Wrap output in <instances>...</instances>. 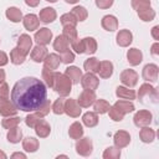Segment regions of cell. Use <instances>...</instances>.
Instances as JSON below:
<instances>
[{"label":"cell","instance_id":"c3c4849f","mask_svg":"<svg viewBox=\"0 0 159 159\" xmlns=\"http://www.w3.org/2000/svg\"><path fill=\"white\" fill-rule=\"evenodd\" d=\"M65 101L66 99H63V97H61V98H58V99H56L55 102H53V104H52V107H51V109H52V112L55 113V114H62L63 113V107H65Z\"/></svg>","mask_w":159,"mask_h":159},{"label":"cell","instance_id":"6125c7cd","mask_svg":"<svg viewBox=\"0 0 159 159\" xmlns=\"http://www.w3.org/2000/svg\"><path fill=\"white\" fill-rule=\"evenodd\" d=\"M6 158H7V155L2 150H0V159H6Z\"/></svg>","mask_w":159,"mask_h":159},{"label":"cell","instance_id":"e575fe53","mask_svg":"<svg viewBox=\"0 0 159 159\" xmlns=\"http://www.w3.org/2000/svg\"><path fill=\"white\" fill-rule=\"evenodd\" d=\"M83 40V48L84 53L87 55H93L97 51V41L93 37H84Z\"/></svg>","mask_w":159,"mask_h":159},{"label":"cell","instance_id":"30bf717a","mask_svg":"<svg viewBox=\"0 0 159 159\" xmlns=\"http://www.w3.org/2000/svg\"><path fill=\"white\" fill-rule=\"evenodd\" d=\"M82 109L80 107V104L77 103V101L70 98V99H66L65 101V107H63V113H66L68 117H72V118H77L80 117Z\"/></svg>","mask_w":159,"mask_h":159},{"label":"cell","instance_id":"f1b7e54d","mask_svg":"<svg viewBox=\"0 0 159 159\" xmlns=\"http://www.w3.org/2000/svg\"><path fill=\"white\" fill-rule=\"evenodd\" d=\"M82 122L88 128L96 127L98 124V113H96V112H86L82 116Z\"/></svg>","mask_w":159,"mask_h":159},{"label":"cell","instance_id":"f35d334b","mask_svg":"<svg viewBox=\"0 0 159 159\" xmlns=\"http://www.w3.org/2000/svg\"><path fill=\"white\" fill-rule=\"evenodd\" d=\"M71 14L76 17L77 21H84L88 16V11L84 6H75L72 10H71Z\"/></svg>","mask_w":159,"mask_h":159},{"label":"cell","instance_id":"f6af8a7d","mask_svg":"<svg viewBox=\"0 0 159 159\" xmlns=\"http://www.w3.org/2000/svg\"><path fill=\"white\" fill-rule=\"evenodd\" d=\"M41 119H42V117H40L37 113H30V114L26 116V118H25V123H26L27 127H30V128H35V125H36Z\"/></svg>","mask_w":159,"mask_h":159},{"label":"cell","instance_id":"ac0fdd59","mask_svg":"<svg viewBox=\"0 0 159 159\" xmlns=\"http://www.w3.org/2000/svg\"><path fill=\"white\" fill-rule=\"evenodd\" d=\"M101 25L102 27L106 30V31H109V32H113L118 29V20L116 16L113 15H106L102 17V21H101Z\"/></svg>","mask_w":159,"mask_h":159},{"label":"cell","instance_id":"e7e4bbea","mask_svg":"<svg viewBox=\"0 0 159 159\" xmlns=\"http://www.w3.org/2000/svg\"><path fill=\"white\" fill-rule=\"evenodd\" d=\"M46 1H48V2H56L57 0H46Z\"/></svg>","mask_w":159,"mask_h":159},{"label":"cell","instance_id":"3957f363","mask_svg":"<svg viewBox=\"0 0 159 159\" xmlns=\"http://www.w3.org/2000/svg\"><path fill=\"white\" fill-rule=\"evenodd\" d=\"M76 152L81 157H89L93 152V143L92 139L88 137L80 138L76 143Z\"/></svg>","mask_w":159,"mask_h":159},{"label":"cell","instance_id":"60d3db41","mask_svg":"<svg viewBox=\"0 0 159 159\" xmlns=\"http://www.w3.org/2000/svg\"><path fill=\"white\" fill-rule=\"evenodd\" d=\"M21 119L16 116H11V117H5V119H2L1 122V125L5 128V129H11L14 127H17L20 124Z\"/></svg>","mask_w":159,"mask_h":159},{"label":"cell","instance_id":"cb8c5ba5","mask_svg":"<svg viewBox=\"0 0 159 159\" xmlns=\"http://www.w3.org/2000/svg\"><path fill=\"white\" fill-rule=\"evenodd\" d=\"M116 96L120 99H127V101H132L135 99V92L133 89H129L125 86H118L116 88Z\"/></svg>","mask_w":159,"mask_h":159},{"label":"cell","instance_id":"83f0119b","mask_svg":"<svg viewBox=\"0 0 159 159\" xmlns=\"http://www.w3.org/2000/svg\"><path fill=\"white\" fill-rule=\"evenodd\" d=\"M118 111H120L124 116L127 114V113H130V112H133L135 108H134V104L130 102V101H127V99H119V101H117L114 104H113Z\"/></svg>","mask_w":159,"mask_h":159},{"label":"cell","instance_id":"db71d44e","mask_svg":"<svg viewBox=\"0 0 159 159\" xmlns=\"http://www.w3.org/2000/svg\"><path fill=\"white\" fill-rule=\"evenodd\" d=\"M9 86L7 83H0V98H9Z\"/></svg>","mask_w":159,"mask_h":159},{"label":"cell","instance_id":"7bdbcfd3","mask_svg":"<svg viewBox=\"0 0 159 159\" xmlns=\"http://www.w3.org/2000/svg\"><path fill=\"white\" fill-rule=\"evenodd\" d=\"M102 157L104 159H118L120 157V149L117 147H108L104 149Z\"/></svg>","mask_w":159,"mask_h":159},{"label":"cell","instance_id":"6f0895ef","mask_svg":"<svg viewBox=\"0 0 159 159\" xmlns=\"http://www.w3.org/2000/svg\"><path fill=\"white\" fill-rule=\"evenodd\" d=\"M152 36H153L154 40H157V41L159 40V26L158 25L152 29Z\"/></svg>","mask_w":159,"mask_h":159},{"label":"cell","instance_id":"603a6c76","mask_svg":"<svg viewBox=\"0 0 159 159\" xmlns=\"http://www.w3.org/2000/svg\"><path fill=\"white\" fill-rule=\"evenodd\" d=\"M65 75L71 80V82H72L73 84H77V83L81 82L82 71H81L78 67H76V66H70V67H67L66 71H65Z\"/></svg>","mask_w":159,"mask_h":159},{"label":"cell","instance_id":"8d00e7d4","mask_svg":"<svg viewBox=\"0 0 159 159\" xmlns=\"http://www.w3.org/2000/svg\"><path fill=\"white\" fill-rule=\"evenodd\" d=\"M109 107H111V104H109L106 99H102V98L96 99L94 103H93V109H94V112H96V113H99V114L107 113L108 109H109Z\"/></svg>","mask_w":159,"mask_h":159},{"label":"cell","instance_id":"9a60e30c","mask_svg":"<svg viewBox=\"0 0 159 159\" xmlns=\"http://www.w3.org/2000/svg\"><path fill=\"white\" fill-rule=\"evenodd\" d=\"M48 55L47 52V48L42 45H36L32 50H31V53H30V57L32 61L40 63V62H43V60L46 58V56Z\"/></svg>","mask_w":159,"mask_h":159},{"label":"cell","instance_id":"ab89813d","mask_svg":"<svg viewBox=\"0 0 159 159\" xmlns=\"http://www.w3.org/2000/svg\"><path fill=\"white\" fill-rule=\"evenodd\" d=\"M41 75H42V80L46 83V86L50 87V88H52L53 87V82H55V75H56V72L55 71H51V70H47V68H42Z\"/></svg>","mask_w":159,"mask_h":159},{"label":"cell","instance_id":"94428289","mask_svg":"<svg viewBox=\"0 0 159 159\" xmlns=\"http://www.w3.org/2000/svg\"><path fill=\"white\" fill-rule=\"evenodd\" d=\"M5 76H6V75H5V71L0 68V83L5 82Z\"/></svg>","mask_w":159,"mask_h":159},{"label":"cell","instance_id":"ba28073f","mask_svg":"<svg viewBox=\"0 0 159 159\" xmlns=\"http://www.w3.org/2000/svg\"><path fill=\"white\" fill-rule=\"evenodd\" d=\"M138 97H139V101L143 102V99L145 97H152L153 102L157 103V98H158V92L157 89L149 84V83H143L140 87H139V92H138Z\"/></svg>","mask_w":159,"mask_h":159},{"label":"cell","instance_id":"9f6ffc18","mask_svg":"<svg viewBox=\"0 0 159 159\" xmlns=\"http://www.w3.org/2000/svg\"><path fill=\"white\" fill-rule=\"evenodd\" d=\"M150 53H152L153 56H158V55H159V43H158V42H154V43L152 45Z\"/></svg>","mask_w":159,"mask_h":159},{"label":"cell","instance_id":"74e56055","mask_svg":"<svg viewBox=\"0 0 159 159\" xmlns=\"http://www.w3.org/2000/svg\"><path fill=\"white\" fill-rule=\"evenodd\" d=\"M137 14H138L139 19H140L142 21H145V22L153 21L154 17H155V11H154V9H153L152 6H149V7L144 9V10H142V11H138Z\"/></svg>","mask_w":159,"mask_h":159},{"label":"cell","instance_id":"277c9868","mask_svg":"<svg viewBox=\"0 0 159 159\" xmlns=\"http://www.w3.org/2000/svg\"><path fill=\"white\" fill-rule=\"evenodd\" d=\"M152 120H153V114H152L149 111H147V109H140V111H138V112L134 114V117H133V122H134V124H135L138 128H143V127L150 125Z\"/></svg>","mask_w":159,"mask_h":159},{"label":"cell","instance_id":"f5cc1de1","mask_svg":"<svg viewBox=\"0 0 159 159\" xmlns=\"http://www.w3.org/2000/svg\"><path fill=\"white\" fill-rule=\"evenodd\" d=\"M94 1H96V6L102 10L109 9L114 2V0H94Z\"/></svg>","mask_w":159,"mask_h":159},{"label":"cell","instance_id":"f907efd6","mask_svg":"<svg viewBox=\"0 0 159 159\" xmlns=\"http://www.w3.org/2000/svg\"><path fill=\"white\" fill-rule=\"evenodd\" d=\"M51 107H52V104H51V102L48 101V99H46L45 101V103L39 108V109H36L35 111V113H37L40 117H45V116H47L48 113H50V111H51Z\"/></svg>","mask_w":159,"mask_h":159},{"label":"cell","instance_id":"9c48e42d","mask_svg":"<svg viewBox=\"0 0 159 159\" xmlns=\"http://www.w3.org/2000/svg\"><path fill=\"white\" fill-rule=\"evenodd\" d=\"M96 93L94 91H89V89H84L80 96H78V99H77V103L80 104L81 108H88L91 107L94 101H96Z\"/></svg>","mask_w":159,"mask_h":159},{"label":"cell","instance_id":"4316f807","mask_svg":"<svg viewBox=\"0 0 159 159\" xmlns=\"http://www.w3.org/2000/svg\"><path fill=\"white\" fill-rule=\"evenodd\" d=\"M5 15L7 17V20H10L11 22H20L22 20V12L19 7L16 6H10L6 9Z\"/></svg>","mask_w":159,"mask_h":159},{"label":"cell","instance_id":"ee69618b","mask_svg":"<svg viewBox=\"0 0 159 159\" xmlns=\"http://www.w3.org/2000/svg\"><path fill=\"white\" fill-rule=\"evenodd\" d=\"M60 21H61L62 26H76L77 22H78V21L76 20V17H75L71 12L63 14V15L60 17Z\"/></svg>","mask_w":159,"mask_h":159},{"label":"cell","instance_id":"2e32d148","mask_svg":"<svg viewBox=\"0 0 159 159\" xmlns=\"http://www.w3.org/2000/svg\"><path fill=\"white\" fill-rule=\"evenodd\" d=\"M22 24H24V27L29 31H35L39 29V25H40V19L35 15V14H27L22 17Z\"/></svg>","mask_w":159,"mask_h":159},{"label":"cell","instance_id":"d6986e66","mask_svg":"<svg viewBox=\"0 0 159 159\" xmlns=\"http://www.w3.org/2000/svg\"><path fill=\"white\" fill-rule=\"evenodd\" d=\"M60 63H61V58L57 53H48L46 56V58L43 60V68L55 71L58 68Z\"/></svg>","mask_w":159,"mask_h":159},{"label":"cell","instance_id":"484cf974","mask_svg":"<svg viewBox=\"0 0 159 159\" xmlns=\"http://www.w3.org/2000/svg\"><path fill=\"white\" fill-rule=\"evenodd\" d=\"M39 140L35 137H26L22 140V149L27 153H35L39 149Z\"/></svg>","mask_w":159,"mask_h":159},{"label":"cell","instance_id":"816d5d0a","mask_svg":"<svg viewBox=\"0 0 159 159\" xmlns=\"http://www.w3.org/2000/svg\"><path fill=\"white\" fill-rule=\"evenodd\" d=\"M71 45H72V50H75V52H77L78 55H81V53H84V48H83V40L81 39H76L75 41H72L71 42Z\"/></svg>","mask_w":159,"mask_h":159},{"label":"cell","instance_id":"6da1fadb","mask_svg":"<svg viewBox=\"0 0 159 159\" xmlns=\"http://www.w3.org/2000/svg\"><path fill=\"white\" fill-rule=\"evenodd\" d=\"M47 99L46 84L36 77L19 80L11 91V102L24 112H35Z\"/></svg>","mask_w":159,"mask_h":159},{"label":"cell","instance_id":"d6a6232c","mask_svg":"<svg viewBox=\"0 0 159 159\" xmlns=\"http://www.w3.org/2000/svg\"><path fill=\"white\" fill-rule=\"evenodd\" d=\"M68 45H70V42L63 35H58L53 41V48L60 53L68 50Z\"/></svg>","mask_w":159,"mask_h":159},{"label":"cell","instance_id":"4fadbf2b","mask_svg":"<svg viewBox=\"0 0 159 159\" xmlns=\"http://www.w3.org/2000/svg\"><path fill=\"white\" fill-rule=\"evenodd\" d=\"M113 142H114V147L119 149L125 148L130 143V135L127 130H118L113 135Z\"/></svg>","mask_w":159,"mask_h":159},{"label":"cell","instance_id":"bcb514c9","mask_svg":"<svg viewBox=\"0 0 159 159\" xmlns=\"http://www.w3.org/2000/svg\"><path fill=\"white\" fill-rule=\"evenodd\" d=\"M130 4H132V7L138 12V11H142V10L149 7L150 0H132Z\"/></svg>","mask_w":159,"mask_h":159},{"label":"cell","instance_id":"680465c9","mask_svg":"<svg viewBox=\"0 0 159 159\" xmlns=\"http://www.w3.org/2000/svg\"><path fill=\"white\" fill-rule=\"evenodd\" d=\"M25 4L30 7H36L40 4V0H25Z\"/></svg>","mask_w":159,"mask_h":159},{"label":"cell","instance_id":"7dc6e473","mask_svg":"<svg viewBox=\"0 0 159 159\" xmlns=\"http://www.w3.org/2000/svg\"><path fill=\"white\" fill-rule=\"evenodd\" d=\"M108 113H109V118H111L112 120H114V122H120V120H123V118H124V114H123L120 111H118L114 106H111V107H109Z\"/></svg>","mask_w":159,"mask_h":159},{"label":"cell","instance_id":"681fc988","mask_svg":"<svg viewBox=\"0 0 159 159\" xmlns=\"http://www.w3.org/2000/svg\"><path fill=\"white\" fill-rule=\"evenodd\" d=\"M60 58H61V62H63V63H66V65H70V63H72V62L75 61V53L68 48V50L61 52Z\"/></svg>","mask_w":159,"mask_h":159},{"label":"cell","instance_id":"91938a15","mask_svg":"<svg viewBox=\"0 0 159 159\" xmlns=\"http://www.w3.org/2000/svg\"><path fill=\"white\" fill-rule=\"evenodd\" d=\"M11 158H12V159H15V158L26 159V154H24V153H20V152H16V153H12V154H11Z\"/></svg>","mask_w":159,"mask_h":159},{"label":"cell","instance_id":"4dcf8cb0","mask_svg":"<svg viewBox=\"0 0 159 159\" xmlns=\"http://www.w3.org/2000/svg\"><path fill=\"white\" fill-rule=\"evenodd\" d=\"M25 58H26V55L24 52H21L17 46L14 47L10 51V61H11V63H14V65H22L25 62Z\"/></svg>","mask_w":159,"mask_h":159},{"label":"cell","instance_id":"52a82bcc","mask_svg":"<svg viewBox=\"0 0 159 159\" xmlns=\"http://www.w3.org/2000/svg\"><path fill=\"white\" fill-rule=\"evenodd\" d=\"M158 73H159V67L155 63H148L143 67L142 76L145 81L148 82H157L158 81Z\"/></svg>","mask_w":159,"mask_h":159},{"label":"cell","instance_id":"1f68e13d","mask_svg":"<svg viewBox=\"0 0 159 159\" xmlns=\"http://www.w3.org/2000/svg\"><path fill=\"white\" fill-rule=\"evenodd\" d=\"M68 135L72 139H80L83 135V127L80 122H73L68 128Z\"/></svg>","mask_w":159,"mask_h":159},{"label":"cell","instance_id":"f546056e","mask_svg":"<svg viewBox=\"0 0 159 159\" xmlns=\"http://www.w3.org/2000/svg\"><path fill=\"white\" fill-rule=\"evenodd\" d=\"M139 138L143 143H152L155 139V130L152 129L149 125L148 127H143L139 132Z\"/></svg>","mask_w":159,"mask_h":159},{"label":"cell","instance_id":"7402d4cb","mask_svg":"<svg viewBox=\"0 0 159 159\" xmlns=\"http://www.w3.org/2000/svg\"><path fill=\"white\" fill-rule=\"evenodd\" d=\"M113 63L111 61H101L99 62V70L98 75L101 78H109L113 75Z\"/></svg>","mask_w":159,"mask_h":159},{"label":"cell","instance_id":"7c38bea8","mask_svg":"<svg viewBox=\"0 0 159 159\" xmlns=\"http://www.w3.org/2000/svg\"><path fill=\"white\" fill-rule=\"evenodd\" d=\"M0 114L2 117H11L17 114V108L9 98H0Z\"/></svg>","mask_w":159,"mask_h":159},{"label":"cell","instance_id":"be15d7a7","mask_svg":"<svg viewBox=\"0 0 159 159\" xmlns=\"http://www.w3.org/2000/svg\"><path fill=\"white\" fill-rule=\"evenodd\" d=\"M66 2H68V4H76V2H78L80 0H65Z\"/></svg>","mask_w":159,"mask_h":159},{"label":"cell","instance_id":"d4e9b609","mask_svg":"<svg viewBox=\"0 0 159 159\" xmlns=\"http://www.w3.org/2000/svg\"><path fill=\"white\" fill-rule=\"evenodd\" d=\"M34 129H35L37 137H40V138H46V137H48V135H50V132H51V127H50V124H48L45 119H41V120L35 125Z\"/></svg>","mask_w":159,"mask_h":159},{"label":"cell","instance_id":"11a10c76","mask_svg":"<svg viewBox=\"0 0 159 159\" xmlns=\"http://www.w3.org/2000/svg\"><path fill=\"white\" fill-rule=\"evenodd\" d=\"M7 62H9V57H7V55H6L4 51H0V67L7 65Z\"/></svg>","mask_w":159,"mask_h":159},{"label":"cell","instance_id":"e0dca14e","mask_svg":"<svg viewBox=\"0 0 159 159\" xmlns=\"http://www.w3.org/2000/svg\"><path fill=\"white\" fill-rule=\"evenodd\" d=\"M57 17V12L53 7H43L41 11H40V15H39V19L40 21H42L43 24H50V22H53Z\"/></svg>","mask_w":159,"mask_h":159},{"label":"cell","instance_id":"8992f818","mask_svg":"<svg viewBox=\"0 0 159 159\" xmlns=\"http://www.w3.org/2000/svg\"><path fill=\"white\" fill-rule=\"evenodd\" d=\"M81 84L83 87V89H89V91H96L99 86V80L98 77L92 73V72H87L84 76H82L81 78Z\"/></svg>","mask_w":159,"mask_h":159},{"label":"cell","instance_id":"d590c367","mask_svg":"<svg viewBox=\"0 0 159 159\" xmlns=\"http://www.w3.org/2000/svg\"><path fill=\"white\" fill-rule=\"evenodd\" d=\"M83 68L87 72H92V73H97L99 70V61L96 57H89L84 61L83 63Z\"/></svg>","mask_w":159,"mask_h":159},{"label":"cell","instance_id":"7a4b0ae2","mask_svg":"<svg viewBox=\"0 0 159 159\" xmlns=\"http://www.w3.org/2000/svg\"><path fill=\"white\" fill-rule=\"evenodd\" d=\"M52 89H55L61 97H67L72 91V82L65 73L56 72Z\"/></svg>","mask_w":159,"mask_h":159},{"label":"cell","instance_id":"8fae6325","mask_svg":"<svg viewBox=\"0 0 159 159\" xmlns=\"http://www.w3.org/2000/svg\"><path fill=\"white\" fill-rule=\"evenodd\" d=\"M35 41L37 45H42V46H46L50 43V41L52 40V32L50 29L47 27H41L40 30H37L35 32V36H34Z\"/></svg>","mask_w":159,"mask_h":159},{"label":"cell","instance_id":"5b68a950","mask_svg":"<svg viewBox=\"0 0 159 159\" xmlns=\"http://www.w3.org/2000/svg\"><path fill=\"white\" fill-rule=\"evenodd\" d=\"M120 82L128 87V88H133L137 83H138V73L134 70H123L120 72Z\"/></svg>","mask_w":159,"mask_h":159},{"label":"cell","instance_id":"5bb4252c","mask_svg":"<svg viewBox=\"0 0 159 159\" xmlns=\"http://www.w3.org/2000/svg\"><path fill=\"white\" fill-rule=\"evenodd\" d=\"M117 45L120 47H128L132 41H133V35L129 30L124 29V30H119L117 34Z\"/></svg>","mask_w":159,"mask_h":159},{"label":"cell","instance_id":"b9f144b4","mask_svg":"<svg viewBox=\"0 0 159 159\" xmlns=\"http://www.w3.org/2000/svg\"><path fill=\"white\" fill-rule=\"evenodd\" d=\"M62 35L68 40V42L71 43L72 41H75L77 39V30L76 26H63L62 29Z\"/></svg>","mask_w":159,"mask_h":159},{"label":"cell","instance_id":"ffe728a7","mask_svg":"<svg viewBox=\"0 0 159 159\" xmlns=\"http://www.w3.org/2000/svg\"><path fill=\"white\" fill-rule=\"evenodd\" d=\"M31 46H32V39L30 37V35H27V34L20 35V37L17 40V47L20 48V51L24 52L25 55H27V53H30Z\"/></svg>","mask_w":159,"mask_h":159},{"label":"cell","instance_id":"836d02e7","mask_svg":"<svg viewBox=\"0 0 159 159\" xmlns=\"http://www.w3.org/2000/svg\"><path fill=\"white\" fill-rule=\"evenodd\" d=\"M6 138H7V142H10L12 144H16L22 138V130L19 127H14V128L9 129V132L6 134Z\"/></svg>","mask_w":159,"mask_h":159},{"label":"cell","instance_id":"44dd1931","mask_svg":"<svg viewBox=\"0 0 159 159\" xmlns=\"http://www.w3.org/2000/svg\"><path fill=\"white\" fill-rule=\"evenodd\" d=\"M127 60L132 66H138L143 61V53L140 50L132 47L127 51Z\"/></svg>","mask_w":159,"mask_h":159}]
</instances>
